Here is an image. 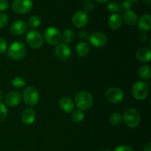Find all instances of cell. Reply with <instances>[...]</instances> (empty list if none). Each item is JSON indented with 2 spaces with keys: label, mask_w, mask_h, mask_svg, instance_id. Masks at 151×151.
<instances>
[{
  "label": "cell",
  "mask_w": 151,
  "mask_h": 151,
  "mask_svg": "<svg viewBox=\"0 0 151 151\" xmlns=\"http://www.w3.org/2000/svg\"><path fill=\"white\" fill-rule=\"evenodd\" d=\"M93 103H94V97L88 91H79L75 96V106L79 110L85 111L90 109L92 106Z\"/></svg>",
  "instance_id": "1"
},
{
  "label": "cell",
  "mask_w": 151,
  "mask_h": 151,
  "mask_svg": "<svg viewBox=\"0 0 151 151\" xmlns=\"http://www.w3.org/2000/svg\"><path fill=\"white\" fill-rule=\"evenodd\" d=\"M122 120L125 125L131 128H135L139 125L141 122V116L138 111L135 109H127L124 111Z\"/></svg>",
  "instance_id": "2"
},
{
  "label": "cell",
  "mask_w": 151,
  "mask_h": 151,
  "mask_svg": "<svg viewBox=\"0 0 151 151\" xmlns=\"http://www.w3.org/2000/svg\"><path fill=\"white\" fill-rule=\"evenodd\" d=\"M27 48L24 44L19 41L12 43L7 50L9 58L13 60H20L25 57Z\"/></svg>",
  "instance_id": "3"
},
{
  "label": "cell",
  "mask_w": 151,
  "mask_h": 151,
  "mask_svg": "<svg viewBox=\"0 0 151 151\" xmlns=\"http://www.w3.org/2000/svg\"><path fill=\"white\" fill-rule=\"evenodd\" d=\"M131 92L136 100H145L147 98L149 94L148 85L144 81H137L133 85Z\"/></svg>",
  "instance_id": "4"
},
{
  "label": "cell",
  "mask_w": 151,
  "mask_h": 151,
  "mask_svg": "<svg viewBox=\"0 0 151 151\" xmlns=\"http://www.w3.org/2000/svg\"><path fill=\"white\" fill-rule=\"evenodd\" d=\"M22 98L25 104L29 106H34L38 104L39 102V93L35 88L29 86L24 90Z\"/></svg>",
  "instance_id": "5"
},
{
  "label": "cell",
  "mask_w": 151,
  "mask_h": 151,
  "mask_svg": "<svg viewBox=\"0 0 151 151\" xmlns=\"http://www.w3.org/2000/svg\"><path fill=\"white\" fill-rule=\"evenodd\" d=\"M26 41L27 45L32 49H38L44 44V37L38 31L31 29L27 33Z\"/></svg>",
  "instance_id": "6"
},
{
  "label": "cell",
  "mask_w": 151,
  "mask_h": 151,
  "mask_svg": "<svg viewBox=\"0 0 151 151\" xmlns=\"http://www.w3.org/2000/svg\"><path fill=\"white\" fill-rule=\"evenodd\" d=\"M32 0H13L11 8L14 13L17 14H26L32 8Z\"/></svg>",
  "instance_id": "7"
},
{
  "label": "cell",
  "mask_w": 151,
  "mask_h": 151,
  "mask_svg": "<svg viewBox=\"0 0 151 151\" xmlns=\"http://www.w3.org/2000/svg\"><path fill=\"white\" fill-rule=\"evenodd\" d=\"M45 41L51 45H58L62 40L61 32L55 27H48L44 32Z\"/></svg>",
  "instance_id": "8"
},
{
  "label": "cell",
  "mask_w": 151,
  "mask_h": 151,
  "mask_svg": "<svg viewBox=\"0 0 151 151\" xmlns=\"http://www.w3.org/2000/svg\"><path fill=\"white\" fill-rule=\"evenodd\" d=\"M105 97L112 103H119L123 100L124 92L122 89L116 87H112L107 89L105 92Z\"/></svg>",
  "instance_id": "9"
},
{
  "label": "cell",
  "mask_w": 151,
  "mask_h": 151,
  "mask_svg": "<svg viewBox=\"0 0 151 151\" xmlns=\"http://www.w3.org/2000/svg\"><path fill=\"white\" fill-rule=\"evenodd\" d=\"M90 44L95 48L104 47L108 43V37L103 32H96L88 36Z\"/></svg>",
  "instance_id": "10"
},
{
  "label": "cell",
  "mask_w": 151,
  "mask_h": 151,
  "mask_svg": "<svg viewBox=\"0 0 151 151\" xmlns=\"http://www.w3.org/2000/svg\"><path fill=\"white\" fill-rule=\"evenodd\" d=\"M72 23L77 28H83L88 24V16L83 10H78L72 16Z\"/></svg>",
  "instance_id": "11"
},
{
  "label": "cell",
  "mask_w": 151,
  "mask_h": 151,
  "mask_svg": "<svg viewBox=\"0 0 151 151\" xmlns=\"http://www.w3.org/2000/svg\"><path fill=\"white\" fill-rule=\"evenodd\" d=\"M55 55L59 60H66L70 58L72 55V50L66 44L60 43L56 45L55 48Z\"/></svg>",
  "instance_id": "12"
},
{
  "label": "cell",
  "mask_w": 151,
  "mask_h": 151,
  "mask_svg": "<svg viewBox=\"0 0 151 151\" xmlns=\"http://www.w3.org/2000/svg\"><path fill=\"white\" fill-rule=\"evenodd\" d=\"M27 24L25 21L19 19L13 22L10 27V32L13 35H21L27 30Z\"/></svg>",
  "instance_id": "13"
},
{
  "label": "cell",
  "mask_w": 151,
  "mask_h": 151,
  "mask_svg": "<svg viewBox=\"0 0 151 151\" xmlns=\"http://www.w3.org/2000/svg\"><path fill=\"white\" fill-rule=\"evenodd\" d=\"M4 103L10 107L17 106L22 101V95L17 91H12L4 96Z\"/></svg>",
  "instance_id": "14"
},
{
  "label": "cell",
  "mask_w": 151,
  "mask_h": 151,
  "mask_svg": "<svg viewBox=\"0 0 151 151\" xmlns=\"http://www.w3.org/2000/svg\"><path fill=\"white\" fill-rule=\"evenodd\" d=\"M35 117H36V114L35 110L32 108H27L22 111L21 119L22 122L25 125H30L35 122Z\"/></svg>",
  "instance_id": "15"
},
{
  "label": "cell",
  "mask_w": 151,
  "mask_h": 151,
  "mask_svg": "<svg viewBox=\"0 0 151 151\" xmlns=\"http://www.w3.org/2000/svg\"><path fill=\"white\" fill-rule=\"evenodd\" d=\"M59 107L65 113H72L75 110V103L69 97H62L59 100Z\"/></svg>",
  "instance_id": "16"
},
{
  "label": "cell",
  "mask_w": 151,
  "mask_h": 151,
  "mask_svg": "<svg viewBox=\"0 0 151 151\" xmlns=\"http://www.w3.org/2000/svg\"><path fill=\"white\" fill-rule=\"evenodd\" d=\"M138 27L141 31L146 32L151 28V16L150 14H144L137 21Z\"/></svg>",
  "instance_id": "17"
},
{
  "label": "cell",
  "mask_w": 151,
  "mask_h": 151,
  "mask_svg": "<svg viewBox=\"0 0 151 151\" xmlns=\"http://www.w3.org/2000/svg\"><path fill=\"white\" fill-rule=\"evenodd\" d=\"M136 57L142 63H148L151 60V51L147 47L139 49L136 53Z\"/></svg>",
  "instance_id": "18"
},
{
  "label": "cell",
  "mask_w": 151,
  "mask_h": 151,
  "mask_svg": "<svg viewBox=\"0 0 151 151\" xmlns=\"http://www.w3.org/2000/svg\"><path fill=\"white\" fill-rule=\"evenodd\" d=\"M122 18L119 13H113L109 16V25L111 29L114 30H117L120 29L122 25Z\"/></svg>",
  "instance_id": "19"
},
{
  "label": "cell",
  "mask_w": 151,
  "mask_h": 151,
  "mask_svg": "<svg viewBox=\"0 0 151 151\" xmlns=\"http://www.w3.org/2000/svg\"><path fill=\"white\" fill-rule=\"evenodd\" d=\"M122 21L125 22V24L130 26H134L137 23L138 21V16L137 13L133 10H125L122 16Z\"/></svg>",
  "instance_id": "20"
},
{
  "label": "cell",
  "mask_w": 151,
  "mask_h": 151,
  "mask_svg": "<svg viewBox=\"0 0 151 151\" xmlns=\"http://www.w3.org/2000/svg\"><path fill=\"white\" fill-rule=\"evenodd\" d=\"M76 54L78 57L80 58H84L88 54L90 51V46L88 43L85 42V41H81V42L78 43L76 46Z\"/></svg>",
  "instance_id": "21"
},
{
  "label": "cell",
  "mask_w": 151,
  "mask_h": 151,
  "mask_svg": "<svg viewBox=\"0 0 151 151\" xmlns=\"http://www.w3.org/2000/svg\"><path fill=\"white\" fill-rule=\"evenodd\" d=\"M138 75L141 79L149 80L151 77L150 67L147 65H142L139 69Z\"/></svg>",
  "instance_id": "22"
},
{
  "label": "cell",
  "mask_w": 151,
  "mask_h": 151,
  "mask_svg": "<svg viewBox=\"0 0 151 151\" xmlns=\"http://www.w3.org/2000/svg\"><path fill=\"white\" fill-rule=\"evenodd\" d=\"M61 37L64 44H69L75 39V32L72 29H67L61 34Z\"/></svg>",
  "instance_id": "23"
},
{
  "label": "cell",
  "mask_w": 151,
  "mask_h": 151,
  "mask_svg": "<svg viewBox=\"0 0 151 151\" xmlns=\"http://www.w3.org/2000/svg\"><path fill=\"white\" fill-rule=\"evenodd\" d=\"M41 18L38 16V15H33L31 16L28 20V26L31 28V29H34L35 28L38 27L40 24H41Z\"/></svg>",
  "instance_id": "24"
},
{
  "label": "cell",
  "mask_w": 151,
  "mask_h": 151,
  "mask_svg": "<svg viewBox=\"0 0 151 151\" xmlns=\"http://www.w3.org/2000/svg\"><path fill=\"white\" fill-rule=\"evenodd\" d=\"M85 118V114L81 110H75L72 111V119L75 122H81Z\"/></svg>",
  "instance_id": "25"
},
{
  "label": "cell",
  "mask_w": 151,
  "mask_h": 151,
  "mask_svg": "<svg viewBox=\"0 0 151 151\" xmlns=\"http://www.w3.org/2000/svg\"><path fill=\"white\" fill-rule=\"evenodd\" d=\"M122 121V116L119 113H114L109 117V122L113 125H120Z\"/></svg>",
  "instance_id": "26"
},
{
  "label": "cell",
  "mask_w": 151,
  "mask_h": 151,
  "mask_svg": "<svg viewBox=\"0 0 151 151\" xmlns=\"http://www.w3.org/2000/svg\"><path fill=\"white\" fill-rule=\"evenodd\" d=\"M12 85H13V86L15 87V88H22V87H24L26 85V81H25L23 78L16 77V78H13V80L12 81Z\"/></svg>",
  "instance_id": "27"
},
{
  "label": "cell",
  "mask_w": 151,
  "mask_h": 151,
  "mask_svg": "<svg viewBox=\"0 0 151 151\" xmlns=\"http://www.w3.org/2000/svg\"><path fill=\"white\" fill-rule=\"evenodd\" d=\"M107 9L109 12L113 13H116L120 10V6L116 1H110L107 5Z\"/></svg>",
  "instance_id": "28"
},
{
  "label": "cell",
  "mask_w": 151,
  "mask_h": 151,
  "mask_svg": "<svg viewBox=\"0 0 151 151\" xmlns=\"http://www.w3.org/2000/svg\"><path fill=\"white\" fill-rule=\"evenodd\" d=\"M7 108L3 103L0 102V122L5 119L7 116Z\"/></svg>",
  "instance_id": "29"
},
{
  "label": "cell",
  "mask_w": 151,
  "mask_h": 151,
  "mask_svg": "<svg viewBox=\"0 0 151 151\" xmlns=\"http://www.w3.org/2000/svg\"><path fill=\"white\" fill-rule=\"evenodd\" d=\"M8 20V16L6 13H0V29H1V28H3L7 25Z\"/></svg>",
  "instance_id": "30"
},
{
  "label": "cell",
  "mask_w": 151,
  "mask_h": 151,
  "mask_svg": "<svg viewBox=\"0 0 151 151\" xmlns=\"http://www.w3.org/2000/svg\"><path fill=\"white\" fill-rule=\"evenodd\" d=\"M7 49V44L4 38H0V54H4Z\"/></svg>",
  "instance_id": "31"
},
{
  "label": "cell",
  "mask_w": 151,
  "mask_h": 151,
  "mask_svg": "<svg viewBox=\"0 0 151 151\" xmlns=\"http://www.w3.org/2000/svg\"><path fill=\"white\" fill-rule=\"evenodd\" d=\"M94 9V4H93L91 1H86L85 2L83 5V11L85 13H89V12H91Z\"/></svg>",
  "instance_id": "32"
},
{
  "label": "cell",
  "mask_w": 151,
  "mask_h": 151,
  "mask_svg": "<svg viewBox=\"0 0 151 151\" xmlns=\"http://www.w3.org/2000/svg\"><path fill=\"white\" fill-rule=\"evenodd\" d=\"M9 7V4L7 0H0V11L7 10Z\"/></svg>",
  "instance_id": "33"
},
{
  "label": "cell",
  "mask_w": 151,
  "mask_h": 151,
  "mask_svg": "<svg viewBox=\"0 0 151 151\" xmlns=\"http://www.w3.org/2000/svg\"><path fill=\"white\" fill-rule=\"evenodd\" d=\"M114 151H133L132 148L128 145H119Z\"/></svg>",
  "instance_id": "34"
},
{
  "label": "cell",
  "mask_w": 151,
  "mask_h": 151,
  "mask_svg": "<svg viewBox=\"0 0 151 151\" xmlns=\"http://www.w3.org/2000/svg\"><path fill=\"white\" fill-rule=\"evenodd\" d=\"M88 36H89V35H88V32L85 30L81 31V32H79V34H78V38H81V40H83V41L87 39V38H88Z\"/></svg>",
  "instance_id": "35"
},
{
  "label": "cell",
  "mask_w": 151,
  "mask_h": 151,
  "mask_svg": "<svg viewBox=\"0 0 151 151\" xmlns=\"http://www.w3.org/2000/svg\"><path fill=\"white\" fill-rule=\"evenodd\" d=\"M132 3L131 1H129L128 0H125L123 3H122V7H123L124 10H131V8L132 7Z\"/></svg>",
  "instance_id": "36"
},
{
  "label": "cell",
  "mask_w": 151,
  "mask_h": 151,
  "mask_svg": "<svg viewBox=\"0 0 151 151\" xmlns=\"http://www.w3.org/2000/svg\"><path fill=\"white\" fill-rule=\"evenodd\" d=\"M147 39H148V36H147L146 32H142V33L140 34L139 36V40L142 43H145L146 41H147Z\"/></svg>",
  "instance_id": "37"
},
{
  "label": "cell",
  "mask_w": 151,
  "mask_h": 151,
  "mask_svg": "<svg viewBox=\"0 0 151 151\" xmlns=\"http://www.w3.org/2000/svg\"><path fill=\"white\" fill-rule=\"evenodd\" d=\"M150 147H151L150 143H147V144L145 145V146L144 151H151Z\"/></svg>",
  "instance_id": "38"
},
{
  "label": "cell",
  "mask_w": 151,
  "mask_h": 151,
  "mask_svg": "<svg viewBox=\"0 0 151 151\" xmlns=\"http://www.w3.org/2000/svg\"><path fill=\"white\" fill-rule=\"evenodd\" d=\"M4 98V92H3L2 90L0 89V102Z\"/></svg>",
  "instance_id": "39"
},
{
  "label": "cell",
  "mask_w": 151,
  "mask_h": 151,
  "mask_svg": "<svg viewBox=\"0 0 151 151\" xmlns=\"http://www.w3.org/2000/svg\"><path fill=\"white\" fill-rule=\"evenodd\" d=\"M98 3H100V4H103V3H106V2H108V1H109L110 0H95Z\"/></svg>",
  "instance_id": "40"
},
{
  "label": "cell",
  "mask_w": 151,
  "mask_h": 151,
  "mask_svg": "<svg viewBox=\"0 0 151 151\" xmlns=\"http://www.w3.org/2000/svg\"><path fill=\"white\" fill-rule=\"evenodd\" d=\"M128 1H131V2L132 3V4H134V3H137V2H138L139 0H128Z\"/></svg>",
  "instance_id": "41"
},
{
  "label": "cell",
  "mask_w": 151,
  "mask_h": 151,
  "mask_svg": "<svg viewBox=\"0 0 151 151\" xmlns=\"http://www.w3.org/2000/svg\"><path fill=\"white\" fill-rule=\"evenodd\" d=\"M102 151H111V150H109V149H105V150H103Z\"/></svg>",
  "instance_id": "42"
},
{
  "label": "cell",
  "mask_w": 151,
  "mask_h": 151,
  "mask_svg": "<svg viewBox=\"0 0 151 151\" xmlns=\"http://www.w3.org/2000/svg\"><path fill=\"white\" fill-rule=\"evenodd\" d=\"M83 1H86V0H83Z\"/></svg>",
  "instance_id": "43"
}]
</instances>
